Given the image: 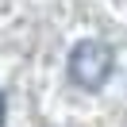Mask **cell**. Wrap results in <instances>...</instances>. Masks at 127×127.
<instances>
[{
    "instance_id": "cell-1",
    "label": "cell",
    "mask_w": 127,
    "mask_h": 127,
    "mask_svg": "<svg viewBox=\"0 0 127 127\" xmlns=\"http://www.w3.org/2000/svg\"><path fill=\"white\" fill-rule=\"evenodd\" d=\"M65 69H69L73 85L96 93V89L112 77V69H116V50H112L108 42H100V39H81V42H73Z\"/></svg>"
},
{
    "instance_id": "cell-2",
    "label": "cell",
    "mask_w": 127,
    "mask_h": 127,
    "mask_svg": "<svg viewBox=\"0 0 127 127\" xmlns=\"http://www.w3.org/2000/svg\"><path fill=\"white\" fill-rule=\"evenodd\" d=\"M0 123H4V89H0Z\"/></svg>"
}]
</instances>
